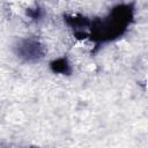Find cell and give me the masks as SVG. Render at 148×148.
<instances>
[{
  "mask_svg": "<svg viewBox=\"0 0 148 148\" xmlns=\"http://www.w3.org/2000/svg\"><path fill=\"white\" fill-rule=\"evenodd\" d=\"M52 67H53V69L57 71V72L66 73V72H67V68H68V65H67V62H66L65 59H59V60H57L56 62H53Z\"/></svg>",
  "mask_w": 148,
  "mask_h": 148,
  "instance_id": "2",
  "label": "cell"
},
{
  "mask_svg": "<svg viewBox=\"0 0 148 148\" xmlns=\"http://www.w3.org/2000/svg\"><path fill=\"white\" fill-rule=\"evenodd\" d=\"M17 54L27 60H38L43 57V49L37 40L24 39L17 44Z\"/></svg>",
  "mask_w": 148,
  "mask_h": 148,
  "instance_id": "1",
  "label": "cell"
}]
</instances>
